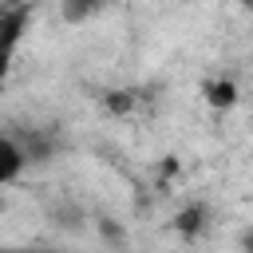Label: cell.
Wrapping results in <instances>:
<instances>
[{
    "mask_svg": "<svg viewBox=\"0 0 253 253\" xmlns=\"http://www.w3.org/2000/svg\"><path fill=\"white\" fill-rule=\"evenodd\" d=\"M178 225H182V229H198V225H202V210H198V206L186 210V213L178 217Z\"/></svg>",
    "mask_w": 253,
    "mask_h": 253,
    "instance_id": "5",
    "label": "cell"
},
{
    "mask_svg": "<svg viewBox=\"0 0 253 253\" xmlns=\"http://www.w3.org/2000/svg\"><path fill=\"white\" fill-rule=\"evenodd\" d=\"M103 8H107V0H63V4H59V20H63V24H87V20H95Z\"/></svg>",
    "mask_w": 253,
    "mask_h": 253,
    "instance_id": "2",
    "label": "cell"
},
{
    "mask_svg": "<svg viewBox=\"0 0 253 253\" xmlns=\"http://www.w3.org/2000/svg\"><path fill=\"white\" fill-rule=\"evenodd\" d=\"M241 4H245V8H249V12H253V0H241Z\"/></svg>",
    "mask_w": 253,
    "mask_h": 253,
    "instance_id": "7",
    "label": "cell"
},
{
    "mask_svg": "<svg viewBox=\"0 0 253 253\" xmlns=\"http://www.w3.org/2000/svg\"><path fill=\"white\" fill-rule=\"evenodd\" d=\"M206 91H210V103H213V107H229V103L237 99V91H233V83H210Z\"/></svg>",
    "mask_w": 253,
    "mask_h": 253,
    "instance_id": "4",
    "label": "cell"
},
{
    "mask_svg": "<svg viewBox=\"0 0 253 253\" xmlns=\"http://www.w3.org/2000/svg\"><path fill=\"white\" fill-rule=\"evenodd\" d=\"M24 162H28V150L12 134H4L0 138V182H16L20 170H24Z\"/></svg>",
    "mask_w": 253,
    "mask_h": 253,
    "instance_id": "1",
    "label": "cell"
},
{
    "mask_svg": "<svg viewBox=\"0 0 253 253\" xmlns=\"http://www.w3.org/2000/svg\"><path fill=\"white\" fill-rule=\"evenodd\" d=\"M24 20H28V8H24V4L4 12V59H12L16 40H20V32H24Z\"/></svg>",
    "mask_w": 253,
    "mask_h": 253,
    "instance_id": "3",
    "label": "cell"
},
{
    "mask_svg": "<svg viewBox=\"0 0 253 253\" xmlns=\"http://www.w3.org/2000/svg\"><path fill=\"white\" fill-rule=\"evenodd\" d=\"M245 245H249V249H253V233H245Z\"/></svg>",
    "mask_w": 253,
    "mask_h": 253,
    "instance_id": "6",
    "label": "cell"
}]
</instances>
